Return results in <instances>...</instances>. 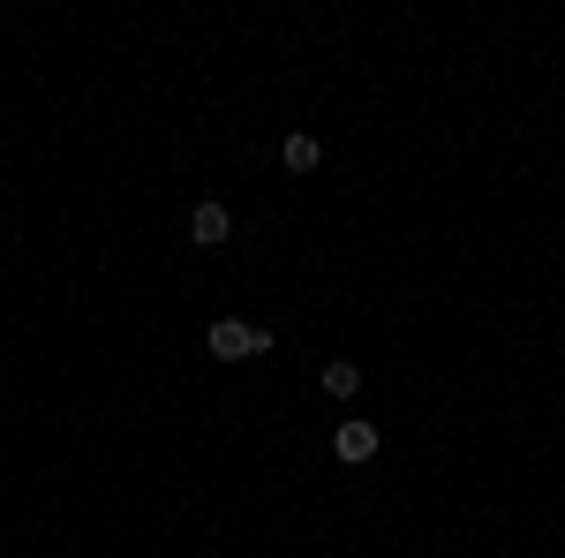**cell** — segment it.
Segmentation results:
<instances>
[{
  "label": "cell",
  "instance_id": "6da1fadb",
  "mask_svg": "<svg viewBox=\"0 0 565 558\" xmlns=\"http://www.w3.org/2000/svg\"><path fill=\"white\" fill-rule=\"evenodd\" d=\"M212 362H249V355H271V325H249V317H212Z\"/></svg>",
  "mask_w": 565,
  "mask_h": 558
},
{
  "label": "cell",
  "instance_id": "5b68a950",
  "mask_svg": "<svg viewBox=\"0 0 565 558\" xmlns=\"http://www.w3.org/2000/svg\"><path fill=\"white\" fill-rule=\"evenodd\" d=\"M362 392V362H324V400H354Z\"/></svg>",
  "mask_w": 565,
  "mask_h": 558
},
{
  "label": "cell",
  "instance_id": "3957f363",
  "mask_svg": "<svg viewBox=\"0 0 565 558\" xmlns=\"http://www.w3.org/2000/svg\"><path fill=\"white\" fill-rule=\"evenodd\" d=\"M377 445H385V430H377V423H340V430H332V453H340L348 468L377 461Z\"/></svg>",
  "mask_w": 565,
  "mask_h": 558
},
{
  "label": "cell",
  "instance_id": "277c9868",
  "mask_svg": "<svg viewBox=\"0 0 565 558\" xmlns=\"http://www.w3.org/2000/svg\"><path fill=\"white\" fill-rule=\"evenodd\" d=\"M279 159H287V173H317V167H324V136L295 129L287 144H279Z\"/></svg>",
  "mask_w": 565,
  "mask_h": 558
},
{
  "label": "cell",
  "instance_id": "8992f818",
  "mask_svg": "<svg viewBox=\"0 0 565 558\" xmlns=\"http://www.w3.org/2000/svg\"><path fill=\"white\" fill-rule=\"evenodd\" d=\"M39 558H45V551H39Z\"/></svg>",
  "mask_w": 565,
  "mask_h": 558
},
{
  "label": "cell",
  "instance_id": "7a4b0ae2",
  "mask_svg": "<svg viewBox=\"0 0 565 558\" xmlns=\"http://www.w3.org/2000/svg\"><path fill=\"white\" fill-rule=\"evenodd\" d=\"M189 242H196V250H226V242H234V212H226L218 197H204V204L189 212Z\"/></svg>",
  "mask_w": 565,
  "mask_h": 558
}]
</instances>
